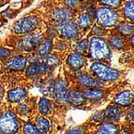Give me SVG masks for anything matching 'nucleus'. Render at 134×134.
Returning <instances> with one entry per match:
<instances>
[{"label": "nucleus", "instance_id": "obj_28", "mask_svg": "<svg viewBox=\"0 0 134 134\" xmlns=\"http://www.w3.org/2000/svg\"><path fill=\"white\" fill-rule=\"evenodd\" d=\"M118 30L123 35H130L133 31V27L127 23H122L119 26Z\"/></svg>", "mask_w": 134, "mask_h": 134}, {"label": "nucleus", "instance_id": "obj_23", "mask_svg": "<svg viewBox=\"0 0 134 134\" xmlns=\"http://www.w3.org/2000/svg\"><path fill=\"white\" fill-rule=\"evenodd\" d=\"M39 110H40V113L43 114V115L47 114L49 113L51 110V104H50L49 100L45 98L41 99V100L40 101V104H39Z\"/></svg>", "mask_w": 134, "mask_h": 134}, {"label": "nucleus", "instance_id": "obj_14", "mask_svg": "<svg viewBox=\"0 0 134 134\" xmlns=\"http://www.w3.org/2000/svg\"><path fill=\"white\" fill-rule=\"evenodd\" d=\"M79 82L83 85L85 87H88V88H96V87H102L103 83L100 82L99 80H96L92 76L88 75H85V74H81L78 77Z\"/></svg>", "mask_w": 134, "mask_h": 134}, {"label": "nucleus", "instance_id": "obj_27", "mask_svg": "<svg viewBox=\"0 0 134 134\" xmlns=\"http://www.w3.org/2000/svg\"><path fill=\"white\" fill-rule=\"evenodd\" d=\"M23 132H24V133H29V134L40 133V132L39 131L37 127H35L34 125H32L31 123H27L25 125H24Z\"/></svg>", "mask_w": 134, "mask_h": 134}, {"label": "nucleus", "instance_id": "obj_16", "mask_svg": "<svg viewBox=\"0 0 134 134\" xmlns=\"http://www.w3.org/2000/svg\"><path fill=\"white\" fill-rule=\"evenodd\" d=\"M82 96L86 99H89L92 100H99L103 97L104 92L101 90L92 88V89L83 90L82 92Z\"/></svg>", "mask_w": 134, "mask_h": 134}, {"label": "nucleus", "instance_id": "obj_11", "mask_svg": "<svg viewBox=\"0 0 134 134\" xmlns=\"http://www.w3.org/2000/svg\"><path fill=\"white\" fill-rule=\"evenodd\" d=\"M49 68H50L45 63H34L28 67L27 70V74L29 76H34L36 75L45 73Z\"/></svg>", "mask_w": 134, "mask_h": 134}, {"label": "nucleus", "instance_id": "obj_32", "mask_svg": "<svg viewBox=\"0 0 134 134\" xmlns=\"http://www.w3.org/2000/svg\"><path fill=\"white\" fill-rule=\"evenodd\" d=\"M64 1L71 7H75L78 3V0H64Z\"/></svg>", "mask_w": 134, "mask_h": 134}, {"label": "nucleus", "instance_id": "obj_24", "mask_svg": "<svg viewBox=\"0 0 134 134\" xmlns=\"http://www.w3.org/2000/svg\"><path fill=\"white\" fill-rule=\"evenodd\" d=\"M110 43L113 47L116 48V49H120V48L123 47V46L125 44V41L121 36L113 35L110 39Z\"/></svg>", "mask_w": 134, "mask_h": 134}, {"label": "nucleus", "instance_id": "obj_25", "mask_svg": "<svg viewBox=\"0 0 134 134\" xmlns=\"http://www.w3.org/2000/svg\"><path fill=\"white\" fill-rule=\"evenodd\" d=\"M125 14L127 18H129L130 20L133 21V1L127 3L125 7Z\"/></svg>", "mask_w": 134, "mask_h": 134}, {"label": "nucleus", "instance_id": "obj_8", "mask_svg": "<svg viewBox=\"0 0 134 134\" xmlns=\"http://www.w3.org/2000/svg\"><path fill=\"white\" fill-rule=\"evenodd\" d=\"M58 31L60 35L64 36L67 39H74L78 35V29L76 24L70 22L60 24Z\"/></svg>", "mask_w": 134, "mask_h": 134}, {"label": "nucleus", "instance_id": "obj_17", "mask_svg": "<svg viewBox=\"0 0 134 134\" xmlns=\"http://www.w3.org/2000/svg\"><path fill=\"white\" fill-rule=\"evenodd\" d=\"M68 101L69 104H73L76 106H80L84 104L85 98L82 96V94H80L78 92L68 90Z\"/></svg>", "mask_w": 134, "mask_h": 134}, {"label": "nucleus", "instance_id": "obj_13", "mask_svg": "<svg viewBox=\"0 0 134 134\" xmlns=\"http://www.w3.org/2000/svg\"><path fill=\"white\" fill-rule=\"evenodd\" d=\"M27 96V91L23 88H16L8 92V99L13 103L23 100Z\"/></svg>", "mask_w": 134, "mask_h": 134}, {"label": "nucleus", "instance_id": "obj_20", "mask_svg": "<svg viewBox=\"0 0 134 134\" xmlns=\"http://www.w3.org/2000/svg\"><path fill=\"white\" fill-rule=\"evenodd\" d=\"M118 131V127L112 123L106 122L104 123L100 129L98 130V133H106V134H111V133H116Z\"/></svg>", "mask_w": 134, "mask_h": 134}, {"label": "nucleus", "instance_id": "obj_7", "mask_svg": "<svg viewBox=\"0 0 134 134\" xmlns=\"http://www.w3.org/2000/svg\"><path fill=\"white\" fill-rule=\"evenodd\" d=\"M54 95L56 100L61 104H69L68 101V90L66 84L63 81L58 82L54 87Z\"/></svg>", "mask_w": 134, "mask_h": 134}, {"label": "nucleus", "instance_id": "obj_22", "mask_svg": "<svg viewBox=\"0 0 134 134\" xmlns=\"http://www.w3.org/2000/svg\"><path fill=\"white\" fill-rule=\"evenodd\" d=\"M78 26L80 28H85L88 27L91 25L92 23V20H91V17L88 14H83L78 19Z\"/></svg>", "mask_w": 134, "mask_h": 134}, {"label": "nucleus", "instance_id": "obj_29", "mask_svg": "<svg viewBox=\"0 0 134 134\" xmlns=\"http://www.w3.org/2000/svg\"><path fill=\"white\" fill-rule=\"evenodd\" d=\"M88 45V40H83L82 42H80V43L77 45V47H76V52H79V53H80V54L84 53L85 52L87 51Z\"/></svg>", "mask_w": 134, "mask_h": 134}, {"label": "nucleus", "instance_id": "obj_12", "mask_svg": "<svg viewBox=\"0 0 134 134\" xmlns=\"http://www.w3.org/2000/svg\"><path fill=\"white\" fill-rule=\"evenodd\" d=\"M133 101V93L130 91L122 92L115 98V103L121 106H128Z\"/></svg>", "mask_w": 134, "mask_h": 134}, {"label": "nucleus", "instance_id": "obj_5", "mask_svg": "<svg viewBox=\"0 0 134 134\" xmlns=\"http://www.w3.org/2000/svg\"><path fill=\"white\" fill-rule=\"evenodd\" d=\"M37 18L29 16L25 17L17 21L13 26V31L16 34H25L29 33L35 29L38 25Z\"/></svg>", "mask_w": 134, "mask_h": 134}, {"label": "nucleus", "instance_id": "obj_33", "mask_svg": "<svg viewBox=\"0 0 134 134\" xmlns=\"http://www.w3.org/2000/svg\"><path fill=\"white\" fill-rule=\"evenodd\" d=\"M105 117V116H104V112H102V113H97V114H96L95 116H94V120H97V121H100L101 120H103L104 118Z\"/></svg>", "mask_w": 134, "mask_h": 134}, {"label": "nucleus", "instance_id": "obj_1", "mask_svg": "<svg viewBox=\"0 0 134 134\" xmlns=\"http://www.w3.org/2000/svg\"><path fill=\"white\" fill-rule=\"evenodd\" d=\"M89 52L91 56L95 59H105L110 56L111 50L107 42L98 37H94L89 43Z\"/></svg>", "mask_w": 134, "mask_h": 134}, {"label": "nucleus", "instance_id": "obj_3", "mask_svg": "<svg viewBox=\"0 0 134 134\" xmlns=\"http://www.w3.org/2000/svg\"><path fill=\"white\" fill-rule=\"evenodd\" d=\"M91 70L101 80L114 81L117 80L120 76L119 72L116 70L109 68L108 66L101 63L93 64L91 66Z\"/></svg>", "mask_w": 134, "mask_h": 134}, {"label": "nucleus", "instance_id": "obj_9", "mask_svg": "<svg viewBox=\"0 0 134 134\" xmlns=\"http://www.w3.org/2000/svg\"><path fill=\"white\" fill-rule=\"evenodd\" d=\"M27 65V59L23 56H15L6 63L5 68L11 71H22Z\"/></svg>", "mask_w": 134, "mask_h": 134}, {"label": "nucleus", "instance_id": "obj_4", "mask_svg": "<svg viewBox=\"0 0 134 134\" xmlns=\"http://www.w3.org/2000/svg\"><path fill=\"white\" fill-rule=\"evenodd\" d=\"M19 129V122L14 113L8 111L0 116V131L3 133H15Z\"/></svg>", "mask_w": 134, "mask_h": 134}, {"label": "nucleus", "instance_id": "obj_2", "mask_svg": "<svg viewBox=\"0 0 134 134\" xmlns=\"http://www.w3.org/2000/svg\"><path fill=\"white\" fill-rule=\"evenodd\" d=\"M96 17L98 23L105 27H114L119 21V15L116 12L107 7H102L97 10Z\"/></svg>", "mask_w": 134, "mask_h": 134}, {"label": "nucleus", "instance_id": "obj_26", "mask_svg": "<svg viewBox=\"0 0 134 134\" xmlns=\"http://www.w3.org/2000/svg\"><path fill=\"white\" fill-rule=\"evenodd\" d=\"M45 64L49 68L55 67L59 64V59L55 55H49L45 59Z\"/></svg>", "mask_w": 134, "mask_h": 134}, {"label": "nucleus", "instance_id": "obj_15", "mask_svg": "<svg viewBox=\"0 0 134 134\" xmlns=\"http://www.w3.org/2000/svg\"><path fill=\"white\" fill-rule=\"evenodd\" d=\"M68 65L74 70L80 69L83 64V58L82 55L79 52L71 54L68 59Z\"/></svg>", "mask_w": 134, "mask_h": 134}, {"label": "nucleus", "instance_id": "obj_30", "mask_svg": "<svg viewBox=\"0 0 134 134\" xmlns=\"http://www.w3.org/2000/svg\"><path fill=\"white\" fill-rule=\"evenodd\" d=\"M100 1L103 4L114 8L117 7L120 3V0H100Z\"/></svg>", "mask_w": 134, "mask_h": 134}, {"label": "nucleus", "instance_id": "obj_10", "mask_svg": "<svg viewBox=\"0 0 134 134\" xmlns=\"http://www.w3.org/2000/svg\"><path fill=\"white\" fill-rule=\"evenodd\" d=\"M72 16H73V15L71 13V11L67 8L57 9L54 11V13H53L54 20L56 23H59L60 24L70 21L71 19Z\"/></svg>", "mask_w": 134, "mask_h": 134}, {"label": "nucleus", "instance_id": "obj_21", "mask_svg": "<svg viewBox=\"0 0 134 134\" xmlns=\"http://www.w3.org/2000/svg\"><path fill=\"white\" fill-rule=\"evenodd\" d=\"M51 48H52V42H51V40H46L39 47L38 53H39V55L40 56L47 55V54L49 53V52L51 50Z\"/></svg>", "mask_w": 134, "mask_h": 134}, {"label": "nucleus", "instance_id": "obj_19", "mask_svg": "<svg viewBox=\"0 0 134 134\" xmlns=\"http://www.w3.org/2000/svg\"><path fill=\"white\" fill-rule=\"evenodd\" d=\"M36 126L39 131L43 133H46L48 132L50 128V122L46 117L44 116H40L36 120Z\"/></svg>", "mask_w": 134, "mask_h": 134}, {"label": "nucleus", "instance_id": "obj_18", "mask_svg": "<svg viewBox=\"0 0 134 134\" xmlns=\"http://www.w3.org/2000/svg\"><path fill=\"white\" fill-rule=\"evenodd\" d=\"M121 115L120 108L116 106H110L104 111L105 117L110 119L112 120H117L120 119Z\"/></svg>", "mask_w": 134, "mask_h": 134}, {"label": "nucleus", "instance_id": "obj_31", "mask_svg": "<svg viewBox=\"0 0 134 134\" xmlns=\"http://www.w3.org/2000/svg\"><path fill=\"white\" fill-rule=\"evenodd\" d=\"M10 55V52L6 48L3 47H0V59H4L8 57Z\"/></svg>", "mask_w": 134, "mask_h": 134}, {"label": "nucleus", "instance_id": "obj_6", "mask_svg": "<svg viewBox=\"0 0 134 134\" xmlns=\"http://www.w3.org/2000/svg\"><path fill=\"white\" fill-rule=\"evenodd\" d=\"M41 37L39 35H27L20 40L19 47L21 50L25 52L32 51L40 43Z\"/></svg>", "mask_w": 134, "mask_h": 134}]
</instances>
